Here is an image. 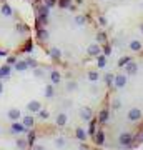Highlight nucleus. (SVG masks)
<instances>
[{"instance_id": "nucleus-1", "label": "nucleus", "mask_w": 143, "mask_h": 150, "mask_svg": "<svg viewBox=\"0 0 143 150\" xmlns=\"http://www.w3.org/2000/svg\"><path fill=\"white\" fill-rule=\"evenodd\" d=\"M33 37L48 60L60 67L105 62L108 37L88 0H32Z\"/></svg>"}, {"instance_id": "nucleus-2", "label": "nucleus", "mask_w": 143, "mask_h": 150, "mask_svg": "<svg viewBox=\"0 0 143 150\" xmlns=\"http://www.w3.org/2000/svg\"><path fill=\"white\" fill-rule=\"evenodd\" d=\"M106 87H111V88H127V90L135 92V97L108 93L106 105L103 107V110L108 113L106 122L111 117L127 112L130 108L140 110V113L143 117V48H138L133 54L125 55V57H122L118 60L115 70L106 75ZM140 137L143 140V118H142Z\"/></svg>"}, {"instance_id": "nucleus-3", "label": "nucleus", "mask_w": 143, "mask_h": 150, "mask_svg": "<svg viewBox=\"0 0 143 150\" xmlns=\"http://www.w3.org/2000/svg\"><path fill=\"white\" fill-rule=\"evenodd\" d=\"M33 43V28L12 4L0 0V54H27L32 50Z\"/></svg>"}, {"instance_id": "nucleus-4", "label": "nucleus", "mask_w": 143, "mask_h": 150, "mask_svg": "<svg viewBox=\"0 0 143 150\" xmlns=\"http://www.w3.org/2000/svg\"><path fill=\"white\" fill-rule=\"evenodd\" d=\"M80 113H82V118H83V120H87V122H88V120H92V117H93V113H92L90 108H82V110H80Z\"/></svg>"}, {"instance_id": "nucleus-5", "label": "nucleus", "mask_w": 143, "mask_h": 150, "mask_svg": "<svg viewBox=\"0 0 143 150\" xmlns=\"http://www.w3.org/2000/svg\"><path fill=\"white\" fill-rule=\"evenodd\" d=\"M25 129H27L25 125H20V123H13V125H12V130H13V132H23Z\"/></svg>"}, {"instance_id": "nucleus-6", "label": "nucleus", "mask_w": 143, "mask_h": 150, "mask_svg": "<svg viewBox=\"0 0 143 150\" xmlns=\"http://www.w3.org/2000/svg\"><path fill=\"white\" fill-rule=\"evenodd\" d=\"M33 123H35V122H33V118H32V117H27L25 120H23V125H25L27 129H32Z\"/></svg>"}, {"instance_id": "nucleus-7", "label": "nucleus", "mask_w": 143, "mask_h": 150, "mask_svg": "<svg viewBox=\"0 0 143 150\" xmlns=\"http://www.w3.org/2000/svg\"><path fill=\"white\" fill-rule=\"evenodd\" d=\"M8 117H10L12 120H17V118L20 117V112H18V110H10V113H8Z\"/></svg>"}, {"instance_id": "nucleus-8", "label": "nucleus", "mask_w": 143, "mask_h": 150, "mask_svg": "<svg viewBox=\"0 0 143 150\" xmlns=\"http://www.w3.org/2000/svg\"><path fill=\"white\" fill-rule=\"evenodd\" d=\"M28 108H30L32 112H37V110H40V105H38L37 102H32L30 105H28Z\"/></svg>"}, {"instance_id": "nucleus-9", "label": "nucleus", "mask_w": 143, "mask_h": 150, "mask_svg": "<svg viewBox=\"0 0 143 150\" xmlns=\"http://www.w3.org/2000/svg\"><path fill=\"white\" fill-rule=\"evenodd\" d=\"M40 118H48V112H47V110H42V112H40Z\"/></svg>"}, {"instance_id": "nucleus-10", "label": "nucleus", "mask_w": 143, "mask_h": 150, "mask_svg": "<svg viewBox=\"0 0 143 150\" xmlns=\"http://www.w3.org/2000/svg\"><path fill=\"white\" fill-rule=\"evenodd\" d=\"M20 150H25V149H20Z\"/></svg>"}]
</instances>
